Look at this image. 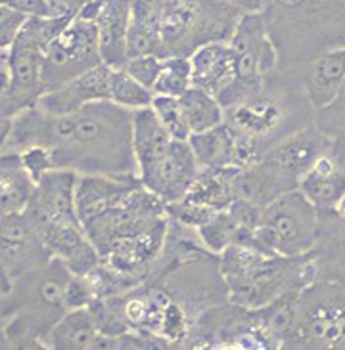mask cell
I'll return each mask as SVG.
<instances>
[{"label":"cell","mask_w":345,"mask_h":350,"mask_svg":"<svg viewBox=\"0 0 345 350\" xmlns=\"http://www.w3.org/2000/svg\"><path fill=\"white\" fill-rule=\"evenodd\" d=\"M134 111L102 100L73 113H44L33 107L2 119L0 152H23L31 146L52 150L54 169L77 174L138 176L134 157Z\"/></svg>","instance_id":"cell-1"},{"label":"cell","mask_w":345,"mask_h":350,"mask_svg":"<svg viewBox=\"0 0 345 350\" xmlns=\"http://www.w3.org/2000/svg\"><path fill=\"white\" fill-rule=\"evenodd\" d=\"M316 109L294 71L277 69L257 92L225 109V123L236 140V167H251L290 134L315 124Z\"/></svg>","instance_id":"cell-2"},{"label":"cell","mask_w":345,"mask_h":350,"mask_svg":"<svg viewBox=\"0 0 345 350\" xmlns=\"http://www.w3.org/2000/svg\"><path fill=\"white\" fill-rule=\"evenodd\" d=\"M69 268L50 258L2 287V349H48V335L67 312L64 291Z\"/></svg>","instance_id":"cell-3"},{"label":"cell","mask_w":345,"mask_h":350,"mask_svg":"<svg viewBox=\"0 0 345 350\" xmlns=\"http://www.w3.org/2000/svg\"><path fill=\"white\" fill-rule=\"evenodd\" d=\"M77 180L73 171L54 169L38 180L35 196L25 215L47 245L50 255L60 258L71 274L86 275L102 262L79 217Z\"/></svg>","instance_id":"cell-4"},{"label":"cell","mask_w":345,"mask_h":350,"mask_svg":"<svg viewBox=\"0 0 345 350\" xmlns=\"http://www.w3.org/2000/svg\"><path fill=\"white\" fill-rule=\"evenodd\" d=\"M263 16L282 71L301 67L330 48L345 46V0L268 4Z\"/></svg>","instance_id":"cell-5"},{"label":"cell","mask_w":345,"mask_h":350,"mask_svg":"<svg viewBox=\"0 0 345 350\" xmlns=\"http://www.w3.org/2000/svg\"><path fill=\"white\" fill-rule=\"evenodd\" d=\"M133 131L140 182L167 205L184 198L201 171L188 140H175L152 107L134 111Z\"/></svg>","instance_id":"cell-6"},{"label":"cell","mask_w":345,"mask_h":350,"mask_svg":"<svg viewBox=\"0 0 345 350\" xmlns=\"http://www.w3.org/2000/svg\"><path fill=\"white\" fill-rule=\"evenodd\" d=\"M332 146V138L316 124L290 134L272 146L255 165L238 172V193L261 207L292 189L311 169V165Z\"/></svg>","instance_id":"cell-7"},{"label":"cell","mask_w":345,"mask_h":350,"mask_svg":"<svg viewBox=\"0 0 345 350\" xmlns=\"http://www.w3.org/2000/svg\"><path fill=\"white\" fill-rule=\"evenodd\" d=\"M242 16L220 0H167L162 29L165 54L190 57L207 42H229Z\"/></svg>","instance_id":"cell-8"},{"label":"cell","mask_w":345,"mask_h":350,"mask_svg":"<svg viewBox=\"0 0 345 350\" xmlns=\"http://www.w3.org/2000/svg\"><path fill=\"white\" fill-rule=\"evenodd\" d=\"M318 232V208L292 189L263 207L253 245L267 255L299 256L313 251Z\"/></svg>","instance_id":"cell-9"},{"label":"cell","mask_w":345,"mask_h":350,"mask_svg":"<svg viewBox=\"0 0 345 350\" xmlns=\"http://www.w3.org/2000/svg\"><path fill=\"white\" fill-rule=\"evenodd\" d=\"M229 44L236 64V81L219 96L225 109L257 92L265 85V79L280 66L278 50L268 35L263 12L244 14L236 23Z\"/></svg>","instance_id":"cell-10"},{"label":"cell","mask_w":345,"mask_h":350,"mask_svg":"<svg viewBox=\"0 0 345 350\" xmlns=\"http://www.w3.org/2000/svg\"><path fill=\"white\" fill-rule=\"evenodd\" d=\"M292 349L345 350V282L316 280L301 291Z\"/></svg>","instance_id":"cell-11"},{"label":"cell","mask_w":345,"mask_h":350,"mask_svg":"<svg viewBox=\"0 0 345 350\" xmlns=\"http://www.w3.org/2000/svg\"><path fill=\"white\" fill-rule=\"evenodd\" d=\"M318 280L313 253L299 256L267 255L251 272L227 285L229 301L246 308H261L290 291H303Z\"/></svg>","instance_id":"cell-12"},{"label":"cell","mask_w":345,"mask_h":350,"mask_svg":"<svg viewBox=\"0 0 345 350\" xmlns=\"http://www.w3.org/2000/svg\"><path fill=\"white\" fill-rule=\"evenodd\" d=\"M2 86L0 115L12 119L37 107L47 92L44 85V52L12 44L2 50Z\"/></svg>","instance_id":"cell-13"},{"label":"cell","mask_w":345,"mask_h":350,"mask_svg":"<svg viewBox=\"0 0 345 350\" xmlns=\"http://www.w3.org/2000/svg\"><path fill=\"white\" fill-rule=\"evenodd\" d=\"M104 64L98 44L96 23L73 19L44 54V85L47 92L67 81L83 75Z\"/></svg>","instance_id":"cell-14"},{"label":"cell","mask_w":345,"mask_h":350,"mask_svg":"<svg viewBox=\"0 0 345 350\" xmlns=\"http://www.w3.org/2000/svg\"><path fill=\"white\" fill-rule=\"evenodd\" d=\"M0 230H2V243H0L2 287L10 285L21 275L29 274L38 266L47 265L50 258H54L25 213L2 215Z\"/></svg>","instance_id":"cell-15"},{"label":"cell","mask_w":345,"mask_h":350,"mask_svg":"<svg viewBox=\"0 0 345 350\" xmlns=\"http://www.w3.org/2000/svg\"><path fill=\"white\" fill-rule=\"evenodd\" d=\"M112 73H114V67L100 64L83 75L44 92L37 107L44 113L60 117V115L73 113L88 104L110 100Z\"/></svg>","instance_id":"cell-16"},{"label":"cell","mask_w":345,"mask_h":350,"mask_svg":"<svg viewBox=\"0 0 345 350\" xmlns=\"http://www.w3.org/2000/svg\"><path fill=\"white\" fill-rule=\"evenodd\" d=\"M296 79L316 111L324 109L340 96L345 85V46L330 48L296 69Z\"/></svg>","instance_id":"cell-17"},{"label":"cell","mask_w":345,"mask_h":350,"mask_svg":"<svg viewBox=\"0 0 345 350\" xmlns=\"http://www.w3.org/2000/svg\"><path fill=\"white\" fill-rule=\"evenodd\" d=\"M299 191L318 211H332L345 196V150L332 140V146L316 159L299 182Z\"/></svg>","instance_id":"cell-18"},{"label":"cell","mask_w":345,"mask_h":350,"mask_svg":"<svg viewBox=\"0 0 345 350\" xmlns=\"http://www.w3.org/2000/svg\"><path fill=\"white\" fill-rule=\"evenodd\" d=\"M142 182L138 176H107V174H79L77 180V208L81 222L121 205L125 198Z\"/></svg>","instance_id":"cell-19"},{"label":"cell","mask_w":345,"mask_h":350,"mask_svg":"<svg viewBox=\"0 0 345 350\" xmlns=\"http://www.w3.org/2000/svg\"><path fill=\"white\" fill-rule=\"evenodd\" d=\"M167 0H131L129 57H167L163 46V18Z\"/></svg>","instance_id":"cell-20"},{"label":"cell","mask_w":345,"mask_h":350,"mask_svg":"<svg viewBox=\"0 0 345 350\" xmlns=\"http://www.w3.org/2000/svg\"><path fill=\"white\" fill-rule=\"evenodd\" d=\"M194 86L219 98L236 81V64L229 42H207L190 56Z\"/></svg>","instance_id":"cell-21"},{"label":"cell","mask_w":345,"mask_h":350,"mask_svg":"<svg viewBox=\"0 0 345 350\" xmlns=\"http://www.w3.org/2000/svg\"><path fill=\"white\" fill-rule=\"evenodd\" d=\"M131 0H105L104 12L96 21L100 56L105 66L119 69L129 59Z\"/></svg>","instance_id":"cell-22"},{"label":"cell","mask_w":345,"mask_h":350,"mask_svg":"<svg viewBox=\"0 0 345 350\" xmlns=\"http://www.w3.org/2000/svg\"><path fill=\"white\" fill-rule=\"evenodd\" d=\"M33 178L18 152H0V213H25L35 196Z\"/></svg>","instance_id":"cell-23"},{"label":"cell","mask_w":345,"mask_h":350,"mask_svg":"<svg viewBox=\"0 0 345 350\" xmlns=\"http://www.w3.org/2000/svg\"><path fill=\"white\" fill-rule=\"evenodd\" d=\"M238 167H225V169H201L196 182L192 184L190 191L184 196L192 203L207 207L215 213L225 211L232 205L238 193Z\"/></svg>","instance_id":"cell-24"},{"label":"cell","mask_w":345,"mask_h":350,"mask_svg":"<svg viewBox=\"0 0 345 350\" xmlns=\"http://www.w3.org/2000/svg\"><path fill=\"white\" fill-rule=\"evenodd\" d=\"M100 337L94 314L88 308L67 310L48 335V349L54 350H94Z\"/></svg>","instance_id":"cell-25"},{"label":"cell","mask_w":345,"mask_h":350,"mask_svg":"<svg viewBox=\"0 0 345 350\" xmlns=\"http://www.w3.org/2000/svg\"><path fill=\"white\" fill-rule=\"evenodd\" d=\"M192 152L198 159L200 169H225L234 167L236 140L227 123L203 133L190 134L188 138Z\"/></svg>","instance_id":"cell-26"},{"label":"cell","mask_w":345,"mask_h":350,"mask_svg":"<svg viewBox=\"0 0 345 350\" xmlns=\"http://www.w3.org/2000/svg\"><path fill=\"white\" fill-rule=\"evenodd\" d=\"M179 100L192 134L203 133L225 123V107L219 102V98L207 90L192 86Z\"/></svg>","instance_id":"cell-27"},{"label":"cell","mask_w":345,"mask_h":350,"mask_svg":"<svg viewBox=\"0 0 345 350\" xmlns=\"http://www.w3.org/2000/svg\"><path fill=\"white\" fill-rule=\"evenodd\" d=\"M198 234L203 247L215 255H220L232 243H246V236L238 226V222L230 215L229 208L219 211L203 226L198 228Z\"/></svg>","instance_id":"cell-28"},{"label":"cell","mask_w":345,"mask_h":350,"mask_svg":"<svg viewBox=\"0 0 345 350\" xmlns=\"http://www.w3.org/2000/svg\"><path fill=\"white\" fill-rule=\"evenodd\" d=\"M71 18H56V16H33L27 19V23L23 25L18 38L14 40V44L18 46H27L40 50L47 54L50 44L56 40L62 31L71 23Z\"/></svg>","instance_id":"cell-29"},{"label":"cell","mask_w":345,"mask_h":350,"mask_svg":"<svg viewBox=\"0 0 345 350\" xmlns=\"http://www.w3.org/2000/svg\"><path fill=\"white\" fill-rule=\"evenodd\" d=\"M153 90L148 86L140 85L134 77H131L123 67L114 69L112 73V90H110V100L114 104L121 105L125 109L138 111L152 107L153 102Z\"/></svg>","instance_id":"cell-30"},{"label":"cell","mask_w":345,"mask_h":350,"mask_svg":"<svg viewBox=\"0 0 345 350\" xmlns=\"http://www.w3.org/2000/svg\"><path fill=\"white\" fill-rule=\"evenodd\" d=\"M192 86H194V79H192L190 57H165L163 59L162 73H159L157 83L153 86V94L181 98L186 90H190Z\"/></svg>","instance_id":"cell-31"},{"label":"cell","mask_w":345,"mask_h":350,"mask_svg":"<svg viewBox=\"0 0 345 350\" xmlns=\"http://www.w3.org/2000/svg\"><path fill=\"white\" fill-rule=\"evenodd\" d=\"M153 113L157 115L159 123L165 126V131L171 134L175 140H188L190 129L186 123V117L182 111L181 100L172 96H153L152 102Z\"/></svg>","instance_id":"cell-32"},{"label":"cell","mask_w":345,"mask_h":350,"mask_svg":"<svg viewBox=\"0 0 345 350\" xmlns=\"http://www.w3.org/2000/svg\"><path fill=\"white\" fill-rule=\"evenodd\" d=\"M315 124L345 150V85L332 104L316 111Z\"/></svg>","instance_id":"cell-33"},{"label":"cell","mask_w":345,"mask_h":350,"mask_svg":"<svg viewBox=\"0 0 345 350\" xmlns=\"http://www.w3.org/2000/svg\"><path fill=\"white\" fill-rule=\"evenodd\" d=\"M163 59L165 57L157 56H136L129 57L123 69L131 77H134L140 85L148 86L150 90H153V86L157 83V77L162 73Z\"/></svg>","instance_id":"cell-34"},{"label":"cell","mask_w":345,"mask_h":350,"mask_svg":"<svg viewBox=\"0 0 345 350\" xmlns=\"http://www.w3.org/2000/svg\"><path fill=\"white\" fill-rule=\"evenodd\" d=\"M94 301L96 293L90 280L86 275H69V280H67L66 284V291H64V304H66L67 310L88 308Z\"/></svg>","instance_id":"cell-35"},{"label":"cell","mask_w":345,"mask_h":350,"mask_svg":"<svg viewBox=\"0 0 345 350\" xmlns=\"http://www.w3.org/2000/svg\"><path fill=\"white\" fill-rule=\"evenodd\" d=\"M21 161L25 165V169L33 178L40 180L47 176L48 172L54 171V157H52V150L47 146H31L27 150L19 152Z\"/></svg>","instance_id":"cell-36"},{"label":"cell","mask_w":345,"mask_h":350,"mask_svg":"<svg viewBox=\"0 0 345 350\" xmlns=\"http://www.w3.org/2000/svg\"><path fill=\"white\" fill-rule=\"evenodd\" d=\"M27 19L29 16L25 14L0 4V48L2 50L14 44V40L18 38L23 25L27 23Z\"/></svg>","instance_id":"cell-37"},{"label":"cell","mask_w":345,"mask_h":350,"mask_svg":"<svg viewBox=\"0 0 345 350\" xmlns=\"http://www.w3.org/2000/svg\"><path fill=\"white\" fill-rule=\"evenodd\" d=\"M2 6H8L12 10H18L29 18L33 16H50L48 0H0Z\"/></svg>","instance_id":"cell-38"},{"label":"cell","mask_w":345,"mask_h":350,"mask_svg":"<svg viewBox=\"0 0 345 350\" xmlns=\"http://www.w3.org/2000/svg\"><path fill=\"white\" fill-rule=\"evenodd\" d=\"M83 4L85 0H48L50 16H56V18L75 19Z\"/></svg>","instance_id":"cell-39"},{"label":"cell","mask_w":345,"mask_h":350,"mask_svg":"<svg viewBox=\"0 0 345 350\" xmlns=\"http://www.w3.org/2000/svg\"><path fill=\"white\" fill-rule=\"evenodd\" d=\"M105 0H85V4L81 6L79 14H77V19L81 21H88V23H96L98 18L102 16L104 12Z\"/></svg>","instance_id":"cell-40"},{"label":"cell","mask_w":345,"mask_h":350,"mask_svg":"<svg viewBox=\"0 0 345 350\" xmlns=\"http://www.w3.org/2000/svg\"><path fill=\"white\" fill-rule=\"evenodd\" d=\"M220 2L230 8L238 10L242 14H257L267 6V0H220Z\"/></svg>","instance_id":"cell-41"}]
</instances>
